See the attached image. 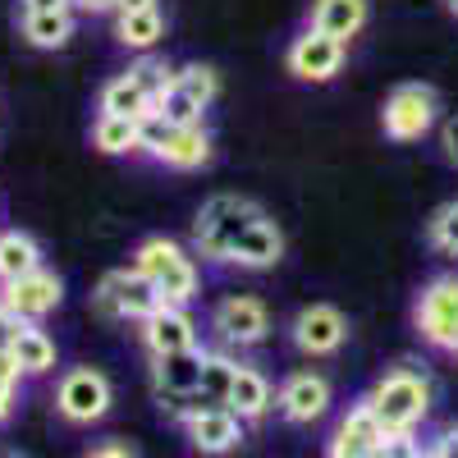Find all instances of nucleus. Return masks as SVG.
I'll return each mask as SVG.
<instances>
[{
	"mask_svg": "<svg viewBox=\"0 0 458 458\" xmlns=\"http://www.w3.org/2000/svg\"><path fill=\"white\" fill-rule=\"evenodd\" d=\"M174 422L183 427V440L193 445V454H207V458H220L229 449L243 445V422L229 408H207V403H193L183 408Z\"/></svg>",
	"mask_w": 458,
	"mask_h": 458,
	"instance_id": "obj_10",
	"label": "nucleus"
},
{
	"mask_svg": "<svg viewBox=\"0 0 458 458\" xmlns=\"http://www.w3.org/2000/svg\"><path fill=\"white\" fill-rule=\"evenodd\" d=\"M92 147L101 151V157H138L142 151L138 120H124V114H97L92 120Z\"/></svg>",
	"mask_w": 458,
	"mask_h": 458,
	"instance_id": "obj_25",
	"label": "nucleus"
},
{
	"mask_svg": "<svg viewBox=\"0 0 458 458\" xmlns=\"http://www.w3.org/2000/svg\"><path fill=\"white\" fill-rule=\"evenodd\" d=\"M367 19H371V5L367 0H312V28H321V32H330V37H339L344 47L353 42V37L367 28Z\"/></svg>",
	"mask_w": 458,
	"mask_h": 458,
	"instance_id": "obj_21",
	"label": "nucleus"
},
{
	"mask_svg": "<svg viewBox=\"0 0 458 458\" xmlns=\"http://www.w3.org/2000/svg\"><path fill=\"white\" fill-rule=\"evenodd\" d=\"M202 349H188V353H161L151 358V390H157L161 408H170L174 417L183 408H193L198 386H202Z\"/></svg>",
	"mask_w": 458,
	"mask_h": 458,
	"instance_id": "obj_9",
	"label": "nucleus"
},
{
	"mask_svg": "<svg viewBox=\"0 0 458 458\" xmlns=\"http://www.w3.org/2000/svg\"><path fill=\"white\" fill-rule=\"evenodd\" d=\"M151 157H157L161 165H170V170H202V165H211L216 147H211L207 124H174Z\"/></svg>",
	"mask_w": 458,
	"mask_h": 458,
	"instance_id": "obj_18",
	"label": "nucleus"
},
{
	"mask_svg": "<svg viewBox=\"0 0 458 458\" xmlns=\"http://www.w3.org/2000/svg\"><path fill=\"white\" fill-rule=\"evenodd\" d=\"M386 440H390V431L380 427V417L371 412V403L362 394L358 403H349V412L339 417V427L326 445V458H376Z\"/></svg>",
	"mask_w": 458,
	"mask_h": 458,
	"instance_id": "obj_14",
	"label": "nucleus"
},
{
	"mask_svg": "<svg viewBox=\"0 0 458 458\" xmlns=\"http://www.w3.org/2000/svg\"><path fill=\"white\" fill-rule=\"evenodd\" d=\"M157 110L165 114L170 124H202V114H207V110H202L198 101H188V97H183L179 88H170V92H165V97L157 101Z\"/></svg>",
	"mask_w": 458,
	"mask_h": 458,
	"instance_id": "obj_31",
	"label": "nucleus"
},
{
	"mask_svg": "<svg viewBox=\"0 0 458 458\" xmlns=\"http://www.w3.org/2000/svg\"><path fill=\"white\" fill-rule=\"evenodd\" d=\"M234 371H239V362L229 358V353H207V358H202V386H198V399H193V403L225 408L229 386H234Z\"/></svg>",
	"mask_w": 458,
	"mask_h": 458,
	"instance_id": "obj_27",
	"label": "nucleus"
},
{
	"mask_svg": "<svg viewBox=\"0 0 458 458\" xmlns=\"http://www.w3.org/2000/svg\"><path fill=\"white\" fill-rule=\"evenodd\" d=\"M129 73L147 88V97H151V101H161V97L174 88V73H179V69H170V64H165V60H157V55H142L138 64H129Z\"/></svg>",
	"mask_w": 458,
	"mask_h": 458,
	"instance_id": "obj_30",
	"label": "nucleus"
},
{
	"mask_svg": "<svg viewBox=\"0 0 458 458\" xmlns=\"http://www.w3.org/2000/svg\"><path fill=\"white\" fill-rule=\"evenodd\" d=\"M280 261H284V229L261 211L243 229L234 252H229V266H239V271H271V266H280Z\"/></svg>",
	"mask_w": 458,
	"mask_h": 458,
	"instance_id": "obj_16",
	"label": "nucleus"
},
{
	"mask_svg": "<svg viewBox=\"0 0 458 458\" xmlns=\"http://www.w3.org/2000/svg\"><path fill=\"white\" fill-rule=\"evenodd\" d=\"M412 326L436 353H449L458 344V276H436L412 298Z\"/></svg>",
	"mask_w": 458,
	"mask_h": 458,
	"instance_id": "obj_4",
	"label": "nucleus"
},
{
	"mask_svg": "<svg viewBox=\"0 0 458 458\" xmlns=\"http://www.w3.org/2000/svg\"><path fill=\"white\" fill-rule=\"evenodd\" d=\"M51 10H73V0H19V14H51Z\"/></svg>",
	"mask_w": 458,
	"mask_h": 458,
	"instance_id": "obj_37",
	"label": "nucleus"
},
{
	"mask_svg": "<svg viewBox=\"0 0 458 458\" xmlns=\"http://www.w3.org/2000/svg\"><path fill=\"white\" fill-rule=\"evenodd\" d=\"M174 88L188 97V101H198L202 110H211V101L220 97V73L211 64H183L174 73Z\"/></svg>",
	"mask_w": 458,
	"mask_h": 458,
	"instance_id": "obj_28",
	"label": "nucleus"
},
{
	"mask_svg": "<svg viewBox=\"0 0 458 458\" xmlns=\"http://www.w3.org/2000/svg\"><path fill=\"white\" fill-rule=\"evenodd\" d=\"M157 284V293H161V302H179V308H188V302L198 298V289H202V271H198V261H193V252H183L179 261H170L165 271L151 280Z\"/></svg>",
	"mask_w": 458,
	"mask_h": 458,
	"instance_id": "obj_26",
	"label": "nucleus"
},
{
	"mask_svg": "<svg viewBox=\"0 0 458 458\" xmlns=\"http://www.w3.org/2000/svg\"><path fill=\"white\" fill-rule=\"evenodd\" d=\"M10 362L19 367V376H51L55 362H60V344L51 330H42V321H23L14 330V344H10Z\"/></svg>",
	"mask_w": 458,
	"mask_h": 458,
	"instance_id": "obj_19",
	"label": "nucleus"
},
{
	"mask_svg": "<svg viewBox=\"0 0 458 458\" xmlns=\"http://www.w3.org/2000/svg\"><path fill=\"white\" fill-rule=\"evenodd\" d=\"M449 14H454V19H458V0H449Z\"/></svg>",
	"mask_w": 458,
	"mask_h": 458,
	"instance_id": "obj_41",
	"label": "nucleus"
},
{
	"mask_svg": "<svg viewBox=\"0 0 458 458\" xmlns=\"http://www.w3.org/2000/svg\"><path fill=\"white\" fill-rule=\"evenodd\" d=\"M151 5H161V0H120V10H151ZM114 10V14H120Z\"/></svg>",
	"mask_w": 458,
	"mask_h": 458,
	"instance_id": "obj_40",
	"label": "nucleus"
},
{
	"mask_svg": "<svg viewBox=\"0 0 458 458\" xmlns=\"http://www.w3.org/2000/svg\"><path fill=\"white\" fill-rule=\"evenodd\" d=\"M427 243L445 257H458V198L436 207L431 220H427Z\"/></svg>",
	"mask_w": 458,
	"mask_h": 458,
	"instance_id": "obj_29",
	"label": "nucleus"
},
{
	"mask_svg": "<svg viewBox=\"0 0 458 458\" xmlns=\"http://www.w3.org/2000/svg\"><path fill=\"white\" fill-rule=\"evenodd\" d=\"M37 266H42V243L28 229H0V284L32 276Z\"/></svg>",
	"mask_w": 458,
	"mask_h": 458,
	"instance_id": "obj_23",
	"label": "nucleus"
},
{
	"mask_svg": "<svg viewBox=\"0 0 458 458\" xmlns=\"http://www.w3.org/2000/svg\"><path fill=\"white\" fill-rule=\"evenodd\" d=\"M367 403H371V412L380 417V427H386L390 436H417V427L427 422V412L436 403V386H431L427 371L403 362V367H390L367 390Z\"/></svg>",
	"mask_w": 458,
	"mask_h": 458,
	"instance_id": "obj_1",
	"label": "nucleus"
},
{
	"mask_svg": "<svg viewBox=\"0 0 458 458\" xmlns=\"http://www.w3.org/2000/svg\"><path fill=\"white\" fill-rule=\"evenodd\" d=\"M261 216V207L252 198H239V193H216L198 207L193 216V252L207 257V261H220L229 266V252L243 239V229Z\"/></svg>",
	"mask_w": 458,
	"mask_h": 458,
	"instance_id": "obj_2",
	"label": "nucleus"
},
{
	"mask_svg": "<svg viewBox=\"0 0 458 458\" xmlns=\"http://www.w3.org/2000/svg\"><path fill=\"white\" fill-rule=\"evenodd\" d=\"M225 408L234 412L243 427H257V422H266V412L276 408L271 376H266L261 367H248V362H239V371H234V386H229V399H225Z\"/></svg>",
	"mask_w": 458,
	"mask_h": 458,
	"instance_id": "obj_17",
	"label": "nucleus"
},
{
	"mask_svg": "<svg viewBox=\"0 0 458 458\" xmlns=\"http://www.w3.org/2000/svg\"><path fill=\"white\" fill-rule=\"evenodd\" d=\"M376 458H427V445L417 436H390L386 445H380Z\"/></svg>",
	"mask_w": 458,
	"mask_h": 458,
	"instance_id": "obj_33",
	"label": "nucleus"
},
{
	"mask_svg": "<svg viewBox=\"0 0 458 458\" xmlns=\"http://www.w3.org/2000/svg\"><path fill=\"white\" fill-rule=\"evenodd\" d=\"M344 60H349V47H344L339 37L312 28V23L302 32H293L289 47H284V69L293 73L298 83H330V79H339Z\"/></svg>",
	"mask_w": 458,
	"mask_h": 458,
	"instance_id": "obj_6",
	"label": "nucleus"
},
{
	"mask_svg": "<svg viewBox=\"0 0 458 458\" xmlns=\"http://www.w3.org/2000/svg\"><path fill=\"white\" fill-rule=\"evenodd\" d=\"M83 458H138V449L124 440H97V445H88Z\"/></svg>",
	"mask_w": 458,
	"mask_h": 458,
	"instance_id": "obj_35",
	"label": "nucleus"
},
{
	"mask_svg": "<svg viewBox=\"0 0 458 458\" xmlns=\"http://www.w3.org/2000/svg\"><path fill=\"white\" fill-rule=\"evenodd\" d=\"M73 10H79V14H114V10H120V0H73Z\"/></svg>",
	"mask_w": 458,
	"mask_h": 458,
	"instance_id": "obj_39",
	"label": "nucleus"
},
{
	"mask_svg": "<svg viewBox=\"0 0 458 458\" xmlns=\"http://www.w3.org/2000/svg\"><path fill=\"white\" fill-rule=\"evenodd\" d=\"M440 157H445V165L458 170V114H445L440 120Z\"/></svg>",
	"mask_w": 458,
	"mask_h": 458,
	"instance_id": "obj_34",
	"label": "nucleus"
},
{
	"mask_svg": "<svg viewBox=\"0 0 458 458\" xmlns=\"http://www.w3.org/2000/svg\"><path fill=\"white\" fill-rule=\"evenodd\" d=\"M60 302H64V280L55 271H47V266H37L32 276L0 284V308L14 321H47Z\"/></svg>",
	"mask_w": 458,
	"mask_h": 458,
	"instance_id": "obj_11",
	"label": "nucleus"
},
{
	"mask_svg": "<svg viewBox=\"0 0 458 458\" xmlns=\"http://www.w3.org/2000/svg\"><path fill=\"white\" fill-rule=\"evenodd\" d=\"M330 403H335V386L321 371H293V376H284V386L276 394V408H280V417L289 427L321 422V417L330 412Z\"/></svg>",
	"mask_w": 458,
	"mask_h": 458,
	"instance_id": "obj_13",
	"label": "nucleus"
},
{
	"mask_svg": "<svg viewBox=\"0 0 458 458\" xmlns=\"http://www.w3.org/2000/svg\"><path fill=\"white\" fill-rule=\"evenodd\" d=\"M449 358H454V362H458V344H454V349H449Z\"/></svg>",
	"mask_w": 458,
	"mask_h": 458,
	"instance_id": "obj_42",
	"label": "nucleus"
},
{
	"mask_svg": "<svg viewBox=\"0 0 458 458\" xmlns=\"http://www.w3.org/2000/svg\"><path fill=\"white\" fill-rule=\"evenodd\" d=\"M138 335H142V344H147V353H151V358L202 349V330H198L193 312L179 308V302H161V308L142 321V330H138Z\"/></svg>",
	"mask_w": 458,
	"mask_h": 458,
	"instance_id": "obj_15",
	"label": "nucleus"
},
{
	"mask_svg": "<svg viewBox=\"0 0 458 458\" xmlns=\"http://www.w3.org/2000/svg\"><path fill=\"white\" fill-rule=\"evenodd\" d=\"M289 339L302 358H335L349 344V317L335 302H308L293 321H289Z\"/></svg>",
	"mask_w": 458,
	"mask_h": 458,
	"instance_id": "obj_8",
	"label": "nucleus"
},
{
	"mask_svg": "<svg viewBox=\"0 0 458 458\" xmlns=\"http://www.w3.org/2000/svg\"><path fill=\"white\" fill-rule=\"evenodd\" d=\"M211 330L225 344H234V349H257V344L271 335V312H266V302L252 298V293H229L225 302H216Z\"/></svg>",
	"mask_w": 458,
	"mask_h": 458,
	"instance_id": "obj_12",
	"label": "nucleus"
},
{
	"mask_svg": "<svg viewBox=\"0 0 458 458\" xmlns=\"http://www.w3.org/2000/svg\"><path fill=\"white\" fill-rule=\"evenodd\" d=\"M19 367L10 362V353L0 358V422H10V412H14V403H19Z\"/></svg>",
	"mask_w": 458,
	"mask_h": 458,
	"instance_id": "obj_32",
	"label": "nucleus"
},
{
	"mask_svg": "<svg viewBox=\"0 0 458 458\" xmlns=\"http://www.w3.org/2000/svg\"><path fill=\"white\" fill-rule=\"evenodd\" d=\"M427 458H458V427H445V431L427 445Z\"/></svg>",
	"mask_w": 458,
	"mask_h": 458,
	"instance_id": "obj_36",
	"label": "nucleus"
},
{
	"mask_svg": "<svg viewBox=\"0 0 458 458\" xmlns=\"http://www.w3.org/2000/svg\"><path fill=\"white\" fill-rule=\"evenodd\" d=\"M23 42L37 51H64L73 37V10H51V14H19Z\"/></svg>",
	"mask_w": 458,
	"mask_h": 458,
	"instance_id": "obj_24",
	"label": "nucleus"
},
{
	"mask_svg": "<svg viewBox=\"0 0 458 458\" xmlns=\"http://www.w3.org/2000/svg\"><path fill=\"white\" fill-rule=\"evenodd\" d=\"M436 124H440V97L431 83H399L380 106V129L399 147L422 142Z\"/></svg>",
	"mask_w": 458,
	"mask_h": 458,
	"instance_id": "obj_3",
	"label": "nucleus"
},
{
	"mask_svg": "<svg viewBox=\"0 0 458 458\" xmlns=\"http://www.w3.org/2000/svg\"><path fill=\"white\" fill-rule=\"evenodd\" d=\"M165 32H170V19H165L161 5H151V10H120V14H114V42H120L124 51H133V55H151L165 42Z\"/></svg>",
	"mask_w": 458,
	"mask_h": 458,
	"instance_id": "obj_20",
	"label": "nucleus"
},
{
	"mask_svg": "<svg viewBox=\"0 0 458 458\" xmlns=\"http://www.w3.org/2000/svg\"><path fill=\"white\" fill-rule=\"evenodd\" d=\"M5 458H19V454H5Z\"/></svg>",
	"mask_w": 458,
	"mask_h": 458,
	"instance_id": "obj_43",
	"label": "nucleus"
},
{
	"mask_svg": "<svg viewBox=\"0 0 458 458\" xmlns=\"http://www.w3.org/2000/svg\"><path fill=\"white\" fill-rule=\"evenodd\" d=\"M19 326H23V321H14L5 308H0V358L10 353V344H14V330H19Z\"/></svg>",
	"mask_w": 458,
	"mask_h": 458,
	"instance_id": "obj_38",
	"label": "nucleus"
},
{
	"mask_svg": "<svg viewBox=\"0 0 458 458\" xmlns=\"http://www.w3.org/2000/svg\"><path fill=\"white\" fill-rule=\"evenodd\" d=\"M114 403V386L110 376L97 367H69L55 386V412L64 417L69 427H92L110 412Z\"/></svg>",
	"mask_w": 458,
	"mask_h": 458,
	"instance_id": "obj_5",
	"label": "nucleus"
},
{
	"mask_svg": "<svg viewBox=\"0 0 458 458\" xmlns=\"http://www.w3.org/2000/svg\"><path fill=\"white\" fill-rule=\"evenodd\" d=\"M92 302H97V312L110 317V321H138L142 326L151 312L161 308V293H157V284H151L147 276H138L133 266H124V271L101 276Z\"/></svg>",
	"mask_w": 458,
	"mask_h": 458,
	"instance_id": "obj_7",
	"label": "nucleus"
},
{
	"mask_svg": "<svg viewBox=\"0 0 458 458\" xmlns=\"http://www.w3.org/2000/svg\"><path fill=\"white\" fill-rule=\"evenodd\" d=\"M97 110L101 114H124V120H142L147 110H157V101L147 97V88L133 79V73L124 69V73H114V79L101 88V97H97Z\"/></svg>",
	"mask_w": 458,
	"mask_h": 458,
	"instance_id": "obj_22",
	"label": "nucleus"
}]
</instances>
